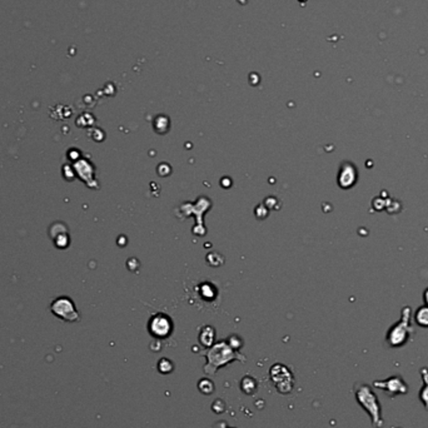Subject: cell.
Segmentation results:
<instances>
[{
	"label": "cell",
	"mask_w": 428,
	"mask_h": 428,
	"mask_svg": "<svg viewBox=\"0 0 428 428\" xmlns=\"http://www.w3.org/2000/svg\"><path fill=\"white\" fill-rule=\"evenodd\" d=\"M354 396L358 402V405L365 409L371 417L372 425L376 428L383 427V418H382V407L377 398L376 393L371 388V386L367 383L357 382L353 387Z\"/></svg>",
	"instance_id": "1"
},
{
	"label": "cell",
	"mask_w": 428,
	"mask_h": 428,
	"mask_svg": "<svg viewBox=\"0 0 428 428\" xmlns=\"http://www.w3.org/2000/svg\"><path fill=\"white\" fill-rule=\"evenodd\" d=\"M239 359V361H245V357L241 356L239 353L234 352V348L224 342H221L210 348L207 352V365L204 367V372L207 374H214L219 368L223 366H227L228 363Z\"/></svg>",
	"instance_id": "2"
},
{
	"label": "cell",
	"mask_w": 428,
	"mask_h": 428,
	"mask_svg": "<svg viewBox=\"0 0 428 428\" xmlns=\"http://www.w3.org/2000/svg\"><path fill=\"white\" fill-rule=\"evenodd\" d=\"M270 381L281 393H289L294 386L292 372L283 365H274L269 371Z\"/></svg>",
	"instance_id": "3"
},
{
	"label": "cell",
	"mask_w": 428,
	"mask_h": 428,
	"mask_svg": "<svg viewBox=\"0 0 428 428\" xmlns=\"http://www.w3.org/2000/svg\"><path fill=\"white\" fill-rule=\"evenodd\" d=\"M413 332L412 327L408 322V314L403 316L401 322L396 323L391 329L388 330L387 342L391 347H401L409 339V336Z\"/></svg>",
	"instance_id": "4"
},
{
	"label": "cell",
	"mask_w": 428,
	"mask_h": 428,
	"mask_svg": "<svg viewBox=\"0 0 428 428\" xmlns=\"http://www.w3.org/2000/svg\"><path fill=\"white\" fill-rule=\"evenodd\" d=\"M373 386L382 389L391 400H393L396 396L406 394L408 392V386L402 376H392L385 381H374Z\"/></svg>",
	"instance_id": "5"
},
{
	"label": "cell",
	"mask_w": 428,
	"mask_h": 428,
	"mask_svg": "<svg viewBox=\"0 0 428 428\" xmlns=\"http://www.w3.org/2000/svg\"><path fill=\"white\" fill-rule=\"evenodd\" d=\"M170 330H172V326H170L169 319L163 316L155 317L150 323V332L153 336L167 337L170 333Z\"/></svg>",
	"instance_id": "6"
},
{
	"label": "cell",
	"mask_w": 428,
	"mask_h": 428,
	"mask_svg": "<svg viewBox=\"0 0 428 428\" xmlns=\"http://www.w3.org/2000/svg\"><path fill=\"white\" fill-rule=\"evenodd\" d=\"M421 376H422L425 386H423L422 389H421L420 392V400L422 401V403L425 405V408L428 411V369L427 368H422V369H421Z\"/></svg>",
	"instance_id": "7"
},
{
	"label": "cell",
	"mask_w": 428,
	"mask_h": 428,
	"mask_svg": "<svg viewBox=\"0 0 428 428\" xmlns=\"http://www.w3.org/2000/svg\"><path fill=\"white\" fill-rule=\"evenodd\" d=\"M416 322L417 325H420L421 327H428V307H421L418 308V310L416 312Z\"/></svg>",
	"instance_id": "8"
},
{
	"label": "cell",
	"mask_w": 428,
	"mask_h": 428,
	"mask_svg": "<svg viewBox=\"0 0 428 428\" xmlns=\"http://www.w3.org/2000/svg\"><path fill=\"white\" fill-rule=\"evenodd\" d=\"M198 388H199V391H201L202 393L210 394L213 391H214V385H213L210 379L203 378L201 381V382L198 383Z\"/></svg>",
	"instance_id": "9"
},
{
	"label": "cell",
	"mask_w": 428,
	"mask_h": 428,
	"mask_svg": "<svg viewBox=\"0 0 428 428\" xmlns=\"http://www.w3.org/2000/svg\"><path fill=\"white\" fill-rule=\"evenodd\" d=\"M158 368L162 373H169V372H172V369H173V365L169 359L163 358L161 362H159Z\"/></svg>",
	"instance_id": "10"
},
{
	"label": "cell",
	"mask_w": 428,
	"mask_h": 428,
	"mask_svg": "<svg viewBox=\"0 0 428 428\" xmlns=\"http://www.w3.org/2000/svg\"><path fill=\"white\" fill-rule=\"evenodd\" d=\"M256 387H257V385H256V382H254V379L252 378V381H250V385H248L247 377H245V378H243V382H242V388H243V391H245V393L250 394L249 389H254V391H256Z\"/></svg>",
	"instance_id": "11"
},
{
	"label": "cell",
	"mask_w": 428,
	"mask_h": 428,
	"mask_svg": "<svg viewBox=\"0 0 428 428\" xmlns=\"http://www.w3.org/2000/svg\"><path fill=\"white\" fill-rule=\"evenodd\" d=\"M214 428H232V427H228V425L225 422H218Z\"/></svg>",
	"instance_id": "12"
},
{
	"label": "cell",
	"mask_w": 428,
	"mask_h": 428,
	"mask_svg": "<svg viewBox=\"0 0 428 428\" xmlns=\"http://www.w3.org/2000/svg\"><path fill=\"white\" fill-rule=\"evenodd\" d=\"M425 302H426V305H427V307H428V289L425 292Z\"/></svg>",
	"instance_id": "13"
}]
</instances>
